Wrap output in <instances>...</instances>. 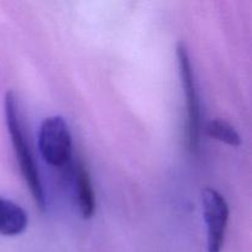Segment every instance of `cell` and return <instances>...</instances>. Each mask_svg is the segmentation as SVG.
Instances as JSON below:
<instances>
[{
  "instance_id": "obj_4",
  "label": "cell",
  "mask_w": 252,
  "mask_h": 252,
  "mask_svg": "<svg viewBox=\"0 0 252 252\" xmlns=\"http://www.w3.org/2000/svg\"><path fill=\"white\" fill-rule=\"evenodd\" d=\"M202 204L207 224V249L208 252H220L225 243L229 206L218 191L209 187L202 191Z\"/></svg>"
},
{
  "instance_id": "obj_1",
  "label": "cell",
  "mask_w": 252,
  "mask_h": 252,
  "mask_svg": "<svg viewBox=\"0 0 252 252\" xmlns=\"http://www.w3.org/2000/svg\"><path fill=\"white\" fill-rule=\"evenodd\" d=\"M5 117H6L7 129L11 138L12 147H14L16 159L19 161L20 170L24 176L25 182L27 184L31 196L34 203L38 206L41 211L46 209V196L39 179L38 169L32 157L31 149L29 147L24 130H22L21 121H20L19 106H17L16 96L12 91H9L5 96Z\"/></svg>"
},
{
  "instance_id": "obj_5",
  "label": "cell",
  "mask_w": 252,
  "mask_h": 252,
  "mask_svg": "<svg viewBox=\"0 0 252 252\" xmlns=\"http://www.w3.org/2000/svg\"><path fill=\"white\" fill-rule=\"evenodd\" d=\"M29 224L26 212L15 202L0 198V235L16 236L24 233Z\"/></svg>"
},
{
  "instance_id": "obj_3",
  "label": "cell",
  "mask_w": 252,
  "mask_h": 252,
  "mask_svg": "<svg viewBox=\"0 0 252 252\" xmlns=\"http://www.w3.org/2000/svg\"><path fill=\"white\" fill-rule=\"evenodd\" d=\"M42 158L54 167L65 166L71 158V135L61 116H52L42 122L38 132Z\"/></svg>"
},
{
  "instance_id": "obj_2",
  "label": "cell",
  "mask_w": 252,
  "mask_h": 252,
  "mask_svg": "<svg viewBox=\"0 0 252 252\" xmlns=\"http://www.w3.org/2000/svg\"><path fill=\"white\" fill-rule=\"evenodd\" d=\"M179 62L180 78L186 97V125H185V143L191 153H196L199 148L201 134V106L197 91L194 70L189 53L184 42H180L176 48Z\"/></svg>"
},
{
  "instance_id": "obj_6",
  "label": "cell",
  "mask_w": 252,
  "mask_h": 252,
  "mask_svg": "<svg viewBox=\"0 0 252 252\" xmlns=\"http://www.w3.org/2000/svg\"><path fill=\"white\" fill-rule=\"evenodd\" d=\"M75 184L78 206L81 217L84 219L93 218L96 211L95 191H94L90 174L81 161H79L75 167Z\"/></svg>"
},
{
  "instance_id": "obj_7",
  "label": "cell",
  "mask_w": 252,
  "mask_h": 252,
  "mask_svg": "<svg viewBox=\"0 0 252 252\" xmlns=\"http://www.w3.org/2000/svg\"><path fill=\"white\" fill-rule=\"evenodd\" d=\"M207 134L213 139L219 140L221 143L231 145V147H239L241 144V139L235 128L223 120H213L207 125Z\"/></svg>"
}]
</instances>
